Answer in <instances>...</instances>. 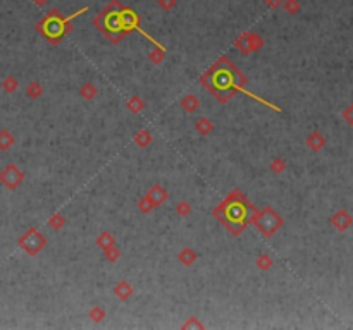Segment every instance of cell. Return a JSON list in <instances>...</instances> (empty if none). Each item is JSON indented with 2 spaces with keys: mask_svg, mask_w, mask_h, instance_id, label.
<instances>
[{
  "mask_svg": "<svg viewBox=\"0 0 353 330\" xmlns=\"http://www.w3.org/2000/svg\"><path fill=\"white\" fill-rule=\"evenodd\" d=\"M202 83L210 90L212 95L217 96L219 101L226 103L229 98L235 96L236 92L243 90L247 78L226 57H222L214 67H210L202 76Z\"/></svg>",
  "mask_w": 353,
  "mask_h": 330,
  "instance_id": "1",
  "label": "cell"
},
{
  "mask_svg": "<svg viewBox=\"0 0 353 330\" xmlns=\"http://www.w3.org/2000/svg\"><path fill=\"white\" fill-rule=\"evenodd\" d=\"M103 255H105V258L109 260L110 263H116L119 258H121V251L116 249V246H110V248H105L103 249Z\"/></svg>",
  "mask_w": 353,
  "mask_h": 330,
  "instance_id": "27",
  "label": "cell"
},
{
  "mask_svg": "<svg viewBox=\"0 0 353 330\" xmlns=\"http://www.w3.org/2000/svg\"><path fill=\"white\" fill-rule=\"evenodd\" d=\"M97 86L92 85V83H85V85L79 88V95L83 96L85 100H93L97 96Z\"/></svg>",
  "mask_w": 353,
  "mask_h": 330,
  "instance_id": "20",
  "label": "cell"
},
{
  "mask_svg": "<svg viewBox=\"0 0 353 330\" xmlns=\"http://www.w3.org/2000/svg\"><path fill=\"white\" fill-rule=\"evenodd\" d=\"M200 107V101H198V98L195 95H186L185 98H181V108L185 112H195L197 108Z\"/></svg>",
  "mask_w": 353,
  "mask_h": 330,
  "instance_id": "14",
  "label": "cell"
},
{
  "mask_svg": "<svg viewBox=\"0 0 353 330\" xmlns=\"http://www.w3.org/2000/svg\"><path fill=\"white\" fill-rule=\"evenodd\" d=\"M164 55H165V50L162 48L160 45H155V48L149 53V60L153 64H160L162 60H164Z\"/></svg>",
  "mask_w": 353,
  "mask_h": 330,
  "instance_id": "24",
  "label": "cell"
},
{
  "mask_svg": "<svg viewBox=\"0 0 353 330\" xmlns=\"http://www.w3.org/2000/svg\"><path fill=\"white\" fill-rule=\"evenodd\" d=\"M93 24L102 31L112 43H117L131 30H138V14L131 9H122L119 0H112L99 16L93 19Z\"/></svg>",
  "mask_w": 353,
  "mask_h": 330,
  "instance_id": "2",
  "label": "cell"
},
{
  "mask_svg": "<svg viewBox=\"0 0 353 330\" xmlns=\"http://www.w3.org/2000/svg\"><path fill=\"white\" fill-rule=\"evenodd\" d=\"M350 222H352V219H350V215H348L345 210H341V212H338L336 215L333 217V224L338 227L340 231H345L348 226H350Z\"/></svg>",
  "mask_w": 353,
  "mask_h": 330,
  "instance_id": "13",
  "label": "cell"
},
{
  "mask_svg": "<svg viewBox=\"0 0 353 330\" xmlns=\"http://www.w3.org/2000/svg\"><path fill=\"white\" fill-rule=\"evenodd\" d=\"M97 246H100L102 249L110 248V246H116V239L110 232H102V234L97 237Z\"/></svg>",
  "mask_w": 353,
  "mask_h": 330,
  "instance_id": "16",
  "label": "cell"
},
{
  "mask_svg": "<svg viewBox=\"0 0 353 330\" xmlns=\"http://www.w3.org/2000/svg\"><path fill=\"white\" fill-rule=\"evenodd\" d=\"M250 220L255 226V229L260 232L265 237H271L274 232L283 226V219L279 217V213L276 210H272L271 206H265L264 210H252L250 213Z\"/></svg>",
  "mask_w": 353,
  "mask_h": 330,
  "instance_id": "5",
  "label": "cell"
},
{
  "mask_svg": "<svg viewBox=\"0 0 353 330\" xmlns=\"http://www.w3.org/2000/svg\"><path fill=\"white\" fill-rule=\"evenodd\" d=\"M23 181H24V172L16 164H9L0 170V183L9 191H16L17 188L23 184Z\"/></svg>",
  "mask_w": 353,
  "mask_h": 330,
  "instance_id": "7",
  "label": "cell"
},
{
  "mask_svg": "<svg viewBox=\"0 0 353 330\" xmlns=\"http://www.w3.org/2000/svg\"><path fill=\"white\" fill-rule=\"evenodd\" d=\"M105 310H103V306H93L92 310H90V318H92L93 322H102L103 318H105Z\"/></svg>",
  "mask_w": 353,
  "mask_h": 330,
  "instance_id": "26",
  "label": "cell"
},
{
  "mask_svg": "<svg viewBox=\"0 0 353 330\" xmlns=\"http://www.w3.org/2000/svg\"><path fill=\"white\" fill-rule=\"evenodd\" d=\"M45 244H47L45 237H43L42 232L38 229H35V227L28 229L19 237V241H17V246H19L24 253H28L30 256H37L38 253L45 248Z\"/></svg>",
  "mask_w": 353,
  "mask_h": 330,
  "instance_id": "6",
  "label": "cell"
},
{
  "mask_svg": "<svg viewBox=\"0 0 353 330\" xmlns=\"http://www.w3.org/2000/svg\"><path fill=\"white\" fill-rule=\"evenodd\" d=\"M271 170L274 174H281L286 170V162L283 160V158H274V160L271 162Z\"/></svg>",
  "mask_w": 353,
  "mask_h": 330,
  "instance_id": "30",
  "label": "cell"
},
{
  "mask_svg": "<svg viewBox=\"0 0 353 330\" xmlns=\"http://www.w3.org/2000/svg\"><path fill=\"white\" fill-rule=\"evenodd\" d=\"M26 95L30 96V98L37 100L38 96H42V95H43V88H42V85H40V83H37V81L30 83V85H28V88H26Z\"/></svg>",
  "mask_w": 353,
  "mask_h": 330,
  "instance_id": "22",
  "label": "cell"
},
{
  "mask_svg": "<svg viewBox=\"0 0 353 330\" xmlns=\"http://www.w3.org/2000/svg\"><path fill=\"white\" fill-rule=\"evenodd\" d=\"M49 226L52 227L53 231H60L64 226H66V219H64L60 213H53V215L49 219Z\"/></svg>",
  "mask_w": 353,
  "mask_h": 330,
  "instance_id": "23",
  "label": "cell"
},
{
  "mask_svg": "<svg viewBox=\"0 0 353 330\" xmlns=\"http://www.w3.org/2000/svg\"><path fill=\"white\" fill-rule=\"evenodd\" d=\"M324 143H326V140H324V138L320 136L319 133H314V134H310V136L307 138L308 148H310V150H314V151H319L320 148L324 146Z\"/></svg>",
  "mask_w": 353,
  "mask_h": 330,
  "instance_id": "17",
  "label": "cell"
},
{
  "mask_svg": "<svg viewBox=\"0 0 353 330\" xmlns=\"http://www.w3.org/2000/svg\"><path fill=\"white\" fill-rule=\"evenodd\" d=\"M257 267L260 268V270H269V268L272 267V258L269 255H260L257 258Z\"/></svg>",
  "mask_w": 353,
  "mask_h": 330,
  "instance_id": "28",
  "label": "cell"
},
{
  "mask_svg": "<svg viewBox=\"0 0 353 330\" xmlns=\"http://www.w3.org/2000/svg\"><path fill=\"white\" fill-rule=\"evenodd\" d=\"M176 213L181 217H188L190 213H192V206H190L188 201H179L178 205H176Z\"/></svg>",
  "mask_w": 353,
  "mask_h": 330,
  "instance_id": "29",
  "label": "cell"
},
{
  "mask_svg": "<svg viewBox=\"0 0 353 330\" xmlns=\"http://www.w3.org/2000/svg\"><path fill=\"white\" fill-rule=\"evenodd\" d=\"M157 3L162 10H172L176 3H178V0H157Z\"/></svg>",
  "mask_w": 353,
  "mask_h": 330,
  "instance_id": "32",
  "label": "cell"
},
{
  "mask_svg": "<svg viewBox=\"0 0 353 330\" xmlns=\"http://www.w3.org/2000/svg\"><path fill=\"white\" fill-rule=\"evenodd\" d=\"M85 10H86V7H83L79 12H85ZM79 12H76L74 16H78ZM74 16L62 17L59 10H50V12L37 24V30L45 36L47 40H50L52 43H55V42H59L64 35L69 33V31L73 30L71 21H73Z\"/></svg>",
  "mask_w": 353,
  "mask_h": 330,
  "instance_id": "4",
  "label": "cell"
},
{
  "mask_svg": "<svg viewBox=\"0 0 353 330\" xmlns=\"http://www.w3.org/2000/svg\"><path fill=\"white\" fill-rule=\"evenodd\" d=\"M133 292H135V289H133V285L129 284L128 281H121L114 285V294H116L121 301H128L129 297L133 296Z\"/></svg>",
  "mask_w": 353,
  "mask_h": 330,
  "instance_id": "10",
  "label": "cell"
},
{
  "mask_svg": "<svg viewBox=\"0 0 353 330\" xmlns=\"http://www.w3.org/2000/svg\"><path fill=\"white\" fill-rule=\"evenodd\" d=\"M178 260H179V263H183L185 267H190V265H193L197 262V253L193 251L192 248H185L178 253Z\"/></svg>",
  "mask_w": 353,
  "mask_h": 330,
  "instance_id": "12",
  "label": "cell"
},
{
  "mask_svg": "<svg viewBox=\"0 0 353 330\" xmlns=\"http://www.w3.org/2000/svg\"><path fill=\"white\" fill-rule=\"evenodd\" d=\"M138 208H140V212H142V213H149V212H152V210H153V205L150 203L149 198L143 196L142 199H140V203H138Z\"/></svg>",
  "mask_w": 353,
  "mask_h": 330,
  "instance_id": "31",
  "label": "cell"
},
{
  "mask_svg": "<svg viewBox=\"0 0 353 330\" xmlns=\"http://www.w3.org/2000/svg\"><path fill=\"white\" fill-rule=\"evenodd\" d=\"M235 45L243 53L257 52V50H260L262 47H264V38L257 33H250V31H247V33H241L238 36Z\"/></svg>",
  "mask_w": 353,
  "mask_h": 330,
  "instance_id": "8",
  "label": "cell"
},
{
  "mask_svg": "<svg viewBox=\"0 0 353 330\" xmlns=\"http://www.w3.org/2000/svg\"><path fill=\"white\" fill-rule=\"evenodd\" d=\"M345 119H347L350 124H353V105H352L350 108H347V110H345Z\"/></svg>",
  "mask_w": 353,
  "mask_h": 330,
  "instance_id": "35",
  "label": "cell"
},
{
  "mask_svg": "<svg viewBox=\"0 0 353 330\" xmlns=\"http://www.w3.org/2000/svg\"><path fill=\"white\" fill-rule=\"evenodd\" d=\"M126 107H128V110L133 112V114H140V112L145 108V101L140 98V96H131V98L128 100V103H126Z\"/></svg>",
  "mask_w": 353,
  "mask_h": 330,
  "instance_id": "18",
  "label": "cell"
},
{
  "mask_svg": "<svg viewBox=\"0 0 353 330\" xmlns=\"http://www.w3.org/2000/svg\"><path fill=\"white\" fill-rule=\"evenodd\" d=\"M264 2H265V5L272 7V9H277L279 5H283L284 0H264Z\"/></svg>",
  "mask_w": 353,
  "mask_h": 330,
  "instance_id": "34",
  "label": "cell"
},
{
  "mask_svg": "<svg viewBox=\"0 0 353 330\" xmlns=\"http://www.w3.org/2000/svg\"><path fill=\"white\" fill-rule=\"evenodd\" d=\"M197 131L202 134V136H207V134H210L214 131V124H212V121H208L207 117L203 119H198L197 121Z\"/></svg>",
  "mask_w": 353,
  "mask_h": 330,
  "instance_id": "19",
  "label": "cell"
},
{
  "mask_svg": "<svg viewBox=\"0 0 353 330\" xmlns=\"http://www.w3.org/2000/svg\"><path fill=\"white\" fill-rule=\"evenodd\" d=\"M135 143L138 144L140 148H147L150 143H152V134H150L147 129H142L135 134Z\"/></svg>",
  "mask_w": 353,
  "mask_h": 330,
  "instance_id": "15",
  "label": "cell"
},
{
  "mask_svg": "<svg viewBox=\"0 0 353 330\" xmlns=\"http://www.w3.org/2000/svg\"><path fill=\"white\" fill-rule=\"evenodd\" d=\"M31 2H33L35 5H38V7H43V5H47L50 0H31Z\"/></svg>",
  "mask_w": 353,
  "mask_h": 330,
  "instance_id": "36",
  "label": "cell"
},
{
  "mask_svg": "<svg viewBox=\"0 0 353 330\" xmlns=\"http://www.w3.org/2000/svg\"><path fill=\"white\" fill-rule=\"evenodd\" d=\"M16 143V138L9 129H0V150L7 151L12 144Z\"/></svg>",
  "mask_w": 353,
  "mask_h": 330,
  "instance_id": "11",
  "label": "cell"
},
{
  "mask_svg": "<svg viewBox=\"0 0 353 330\" xmlns=\"http://www.w3.org/2000/svg\"><path fill=\"white\" fill-rule=\"evenodd\" d=\"M145 196L150 199V203H152L153 208H155V206L162 205V203H164L165 199L169 198V194H167V191H165L162 186H153L152 189H150L149 193L145 194Z\"/></svg>",
  "mask_w": 353,
  "mask_h": 330,
  "instance_id": "9",
  "label": "cell"
},
{
  "mask_svg": "<svg viewBox=\"0 0 353 330\" xmlns=\"http://www.w3.org/2000/svg\"><path fill=\"white\" fill-rule=\"evenodd\" d=\"M253 206L248 203V199L240 193V191H233L217 208L214 210V215L224 224V227L231 234H241V231L247 227L250 213Z\"/></svg>",
  "mask_w": 353,
  "mask_h": 330,
  "instance_id": "3",
  "label": "cell"
},
{
  "mask_svg": "<svg viewBox=\"0 0 353 330\" xmlns=\"http://www.w3.org/2000/svg\"><path fill=\"white\" fill-rule=\"evenodd\" d=\"M17 88H19V81H17L14 76H7V78L2 81V90L5 93H14Z\"/></svg>",
  "mask_w": 353,
  "mask_h": 330,
  "instance_id": "21",
  "label": "cell"
},
{
  "mask_svg": "<svg viewBox=\"0 0 353 330\" xmlns=\"http://www.w3.org/2000/svg\"><path fill=\"white\" fill-rule=\"evenodd\" d=\"M192 329V327H197V329H203V324H198V322H197V318L195 317H192V318H190V320L188 322H186V324L185 325H183V329Z\"/></svg>",
  "mask_w": 353,
  "mask_h": 330,
  "instance_id": "33",
  "label": "cell"
},
{
  "mask_svg": "<svg viewBox=\"0 0 353 330\" xmlns=\"http://www.w3.org/2000/svg\"><path fill=\"white\" fill-rule=\"evenodd\" d=\"M283 7H284V10H286L288 14H291V16L298 14V12H300V9H302V5H300V2H298V0H284Z\"/></svg>",
  "mask_w": 353,
  "mask_h": 330,
  "instance_id": "25",
  "label": "cell"
}]
</instances>
